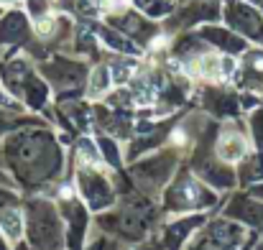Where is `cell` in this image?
Wrapping results in <instances>:
<instances>
[{
	"label": "cell",
	"instance_id": "obj_2",
	"mask_svg": "<svg viewBox=\"0 0 263 250\" xmlns=\"http://www.w3.org/2000/svg\"><path fill=\"white\" fill-rule=\"evenodd\" d=\"M107 8H120V5H128V0H105Z\"/></svg>",
	"mask_w": 263,
	"mask_h": 250
},
{
	"label": "cell",
	"instance_id": "obj_1",
	"mask_svg": "<svg viewBox=\"0 0 263 250\" xmlns=\"http://www.w3.org/2000/svg\"><path fill=\"white\" fill-rule=\"evenodd\" d=\"M0 227L8 233V238H18L21 235V215L15 209H8V212H0Z\"/></svg>",
	"mask_w": 263,
	"mask_h": 250
}]
</instances>
